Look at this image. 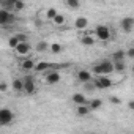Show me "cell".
<instances>
[{"label":"cell","instance_id":"obj_23","mask_svg":"<svg viewBox=\"0 0 134 134\" xmlns=\"http://www.w3.org/2000/svg\"><path fill=\"white\" fill-rule=\"evenodd\" d=\"M66 7L71 8V10H79L81 8V0H65Z\"/></svg>","mask_w":134,"mask_h":134},{"label":"cell","instance_id":"obj_4","mask_svg":"<svg viewBox=\"0 0 134 134\" xmlns=\"http://www.w3.org/2000/svg\"><path fill=\"white\" fill-rule=\"evenodd\" d=\"M22 81H24V93L25 95H35L36 93V81H35V77L27 74Z\"/></svg>","mask_w":134,"mask_h":134},{"label":"cell","instance_id":"obj_9","mask_svg":"<svg viewBox=\"0 0 134 134\" xmlns=\"http://www.w3.org/2000/svg\"><path fill=\"white\" fill-rule=\"evenodd\" d=\"M35 60L32 58V57H25L21 63H19V68L22 70V71H25V73H30V71H35Z\"/></svg>","mask_w":134,"mask_h":134},{"label":"cell","instance_id":"obj_6","mask_svg":"<svg viewBox=\"0 0 134 134\" xmlns=\"http://www.w3.org/2000/svg\"><path fill=\"white\" fill-rule=\"evenodd\" d=\"M112 79L109 76H98L95 81H93V87L98 88V90H106L109 87H112Z\"/></svg>","mask_w":134,"mask_h":134},{"label":"cell","instance_id":"obj_5","mask_svg":"<svg viewBox=\"0 0 134 134\" xmlns=\"http://www.w3.org/2000/svg\"><path fill=\"white\" fill-rule=\"evenodd\" d=\"M95 35H96V40L106 43L110 40V29L107 25H96L95 27Z\"/></svg>","mask_w":134,"mask_h":134},{"label":"cell","instance_id":"obj_33","mask_svg":"<svg viewBox=\"0 0 134 134\" xmlns=\"http://www.w3.org/2000/svg\"><path fill=\"white\" fill-rule=\"evenodd\" d=\"M128 107H129V110H132V109H134V103L129 101V103H128Z\"/></svg>","mask_w":134,"mask_h":134},{"label":"cell","instance_id":"obj_1","mask_svg":"<svg viewBox=\"0 0 134 134\" xmlns=\"http://www.w3.org/2000/svg\"><path fill=\"white\" fill-rule=\"evenodd\" d=\"M92 71L98 76H109L114 73V63H112V60H103L101 63L93 66Z\"/></svg>","mask_w":134,"mask_h":134},{"label":"cell","instance_id":"obj_24","mask_svg":"<svg viewBox=\"0 0 134 134\" xmlns=\"http://www.w3.org/2000/svg\"><path fill=\"white\" fill-rule=\"evenodd\" d=\"M47 49H49V44H47L46 41H38L36 46H35V51H36V52H46Z\"/></svg>","mask_w":134,"mask_h":134},{"label":"cell","instance_id":"obj_2","mask_svg":"<svg viewBox=\"0 0 134 134\" xmlns=\"http://www.w3.org/2000/svg\"><path fill=\"white\" fill-rule=\"evenodd\" d=\"M14 121V112L8 107L0 109V126H8Z\"/></svg>","mask_w":134,"mask_h":134},{"label":"cell","instance_id":"obj_29","mask_svg":"<svg viewBox=\"0 0 134 134\" xmlns=\"http://www.w3.org/2000/svg\"><path fill=\"white\" fill-rule=\"evenodd\" d=\"M8 92V82L0 81V93H7Z\"/></svg>","mask_w":134,"mask_h":134},{"label":"cell","instance_id":"obj_30","mask_svg":"<svg viewBox=\"0 0 134 134\" xmlns=\"http://www.w3.org/2000/svg\"><path fill=\"white\" fill-rule=\"evenodd\" d=\"M16 36H18V40H19V43H24V41H29V36H27L25 33H16Z\"/></svg>","mask_w":134,"mask_h":134},{"label":"cell","instance_id":"obj_22","mask_svg":"<svg viewBox=\"0 0 134 134\" xmlns=\"http://www.w3.org/2000/svg\"><path fill=\"white\" fill-rule=\"evenodd\" d=\"M14 2H16V0H0V5H2V8H5L8 11H13Z\"/></svg>","mask_w":134,"mask_h":134},{"label":"cell","instance_id":"obj_21","mask_svg":"<svg viewBox=\"0 0 134 134\" xmlns=\"http://www.w3.org/2000/svg\"><path fill=\"white\" fill-rule=\"evenodd\" d=\"M110 58H112V62H117V60H125V58H126V55H125V51H123V49H118V51H115V52L110 55Z\"/></svg>","mask_w":134,"mask_h":134},{"label":"cell","instance_id":"obj_12","mask_svg":"<svg viewBox=\"0 0 134 134\" xmlns=\"http://www.w3.org/2000/svg\"><path fill=\"white\" fill-rule=\"evenodd\" d=\"M120 27H121V30H123V32L129 33V32L132 30V27H134V19H132L131 16L123 18V19L120 21Z\"/></svg>","mask_w":134,"mask_h":134},{"label":"cell","instance_id":"obj_17","mask_svg":"<svg viewBox=\"0 0 134 134\" xmlns=\"http://www.w3.org/2000/svg\"><path fill=\"white\" fill-rule=\"evenodd\" d=\"M90 112H92V110H90L88 104H77V106H76V114H77L79 117H87Z\"/></svg>","mask_w":134,"mask_h":134},{"label":"cell","instance_id":"obj_25","mask_svg":"<svg viewBox=\"0 0 134 134\" xmlns=\"http://www.w3.org/2000/svg\"><path fill=\"white\" fill-rule=\"evenodd\" d=\"M49 51H51L52 54H60V52L63 51V47H62L60 43H52V44H49Z\"/></svg>","mask_w":134,"mask_h":134},{"label":"cell","instance_id":"obj_7","mask_svg":"<svg viewBox=\"0 0 134 134\" xmlns=\"http://www.w3.org/2000/svg\"><path fill=\"white\" fill-rule=\"evenodd\" d=\"M44 81H46V84H47V85H55V84H58V82L62 81V76H60V73H58V71L49 70V71L44 74Z\"/></svg>","mask_w":134,"mask_h":134},{"label":"cell","instance_id":"obj_18","mask_svg":"<svg viewBox=\"0 0 134 134\" xmlns=\"http://www.w3.org/2000/svg\"><path fill=\"white\" fill-rule=\"evenodd\" d=\"M112 63H114V73H125L126 71L125 60H117V62H112Z\"/></svg>","mask_w":134,"mask_h":134},{"label":"cell","instance_id":"obj_31","mask_svg":"<svg viewBox=\"0 0 134 134\" xmlns=\"http://www.w3.org/2000/svg\"><path fill=\"white\" fill-rule=\"evenodd\" d=\"M126 58H134V47H128V51H125Z\"/></svg>","mask_w":134,"mask_h":134},{"label":"cell","instance_id":"obj_10","mask_svg":"<svg viewBox=\"0 0 134 134\" xmlns=\"http://www.w3.org/2000/svg\"><path fill=\"white\" fill-rule=\"evenodd\" d=\"M55 68H58L57 65H52V63L44 62V60H41V62H36V63H35V71H38V73H44V71L55 70Z\"/></svg>","mask_w":134,"mask_h":134},{"label":"cell","instance_id":"obj_20","mask_svg":"<svg viewBox=\"0 0 134 134\" xmlns=\"http://www.w3.org/2000/svg\"><path fill=\"white\" fill-rule=\"evenodd\" d=\"M87 104H88V107H90V110H98V109H101V106H103V101H101L99 98H95V99H92V101H88Z\"/></svg>","mask_w":134,"mask_h":134},{"label":"cell","instance_id":"obj_19","mask_svg":"<svg viewBox=\"0 0 134 134\" xmlns=\"http://www.w3.org/2000/svg\"><path fill=\"white\" fill-rule=\"evenodd\" d=\"M51 22H52V24H54L55 27H62V25H65L66 19H65V16H63V14H58V13H57V14L54 16V19H52Z\"/></svg>","mask_w":134,"mask_h":134},{"label":"cell","instance_id":"obj_3","mask_svg":"<svg viewBox=\"0 0 134 134\" xmlns=\"http://www.w3.org/2000/svg\"><path fill=\"white\" fill-rule=\"evenodd\" d=\"M14 21H16V18H14L13 11L0 8V27H8V25L14 24Z\"/></svg>","mask_w":134,"mask_h":134},{"label":"cell","instance_id":"obj_11","mask_svg":"<svg viewBox=\"0 0 134 134\" xmlns=\"http://www.w3.org/2000/svg\"><path fill=\"white\" fill-rule=\"evenodd\" d=\"M77 81H79L81 84H88V82H92V81H93L92 71H88V70H79V71H77Z\"/></svg>","mask_w":134,"mask_h":134},{"label":"cell","instance_id":"obj_26","mask_svg":"<svg viewBox=\"0 0 134 134\" xmlns=\"http://www.w3.org/2000/svg\"><path fill=\"white\" fill-rule=\"evenodd\" d=\"M57 13H58V11H57L55 8H52V7H51V8H47V10H46V21H52V19H54V16H55Z\"/></svg>","mask_w":134,"mask_h":134},{"label":"cell","instance_id":"obj_13","mask_svg":"<svg viewBox=\"0 0 134 134\" xmlns=\"http://www.w3.org/2000/svg\"><path fill=\"white\" fill-rule=\"evenodd\" d=\"M74 27H76L77 30H85V29L88 27V19H87V18H84V16L77 18V19L74 21Z\"/></svg>","mask_w":134,"mask_h":134},{"label":"cell","instance_id":"obj_15","mask_svg":"<svg viewBox=\"0 0 134 134\" xmlns=\"http://www.w3.org/2000/svg\"><path fill=\"white\" fill-rule=\"evenodd\" d=\"M11 88L16 92V93H24V81L16 77L13 82H11Z\"/></svg>","mask_w":134,"mask_h":134},{"label":"cell","instance_id":"obj_27","mask_svg":"<svg viewBox=\"0 0 134 134\" xmlns=\"http://www.w3.org/2000/svg\"><path fill=\"white\" fill-rule=\"evenodd\" d=\"M25 8V3L22 2V0H16V2H14V7H13V13L14 11H22Z\"/></svg>","mask_w":134,"mask_h":134},{"label":"cell","instance_id":"obj_32","mask_svg":"<svg viewBox=\"0 0 134 134\" xmlns=\"http://www.w3.org/2000/svg\"><path fill=\"white\" fill-rule=\"evenodd\" d=\"M109 101H110L112 104H121V99H120V98H117V96H110V98H109Z\"/></svg>","mask_w":134,"mask_h":134},{"label":"cell","instance_id":"obj_16","mask_svg":"<svg viewBox=\"0 0 134 134\" xmlns=\"http://www.w3.org/2000/svg\"><path fill=\"white\" fill-rule=\"evenodd\" d=\"M71 101L77 106V104H87L88 103V99H87V96L84 95V93H74L73 96H71Z\"/></svg>","mask_w":134,"mask_h":134},{"label":"cell","instance_id":"obj_8","mask_svg":"<svg viewBox=\"0 0 134 134\" xmlns=\"http://www.w3.org/2000/svg\"><path fill=\"white\" fill-rule=\"evenodd\" d=\"M13 51H14L16 55H19V57H27V55L30 54V51H32V46L29 44V41H24V43H19Z\"/></svg>","mask_w":134,"mask_h":134},{"label":"cell","instance_id":"obj_28","mask_svg":"<svg viewBox=\"0 0 134 134\" xmlns=\"http://www.w3.org/2000/svg\"><path fill=\"white\" fill-rule=\"evenodd\" d=\"M19 44V40H18V36L16 35H13L10 40H8V47H11V49H14L16 46Z\"/></svg>","mask_w":134,"mask_h":134},{"label":"cell","instance_id":"obj_14","mask_svg":"<svg viewBox=\"0 0 134 134\" xmlns=\"http://www.w3.org/2000/svg\"><path fill=\"white\" fill-rule=\"evenodd\" d=\"M81 43H82V46H87V47H92L93 44H95V38H93V35L92 33H85V35H82V38H81Z\"/></svg>","mask_w":134,"mask_h":134}]
</instances>
